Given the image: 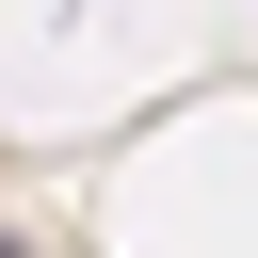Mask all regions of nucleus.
Wrapping results in <instances>:
<instances>
[{
	"label": "nucleus",
	"instance_id": "obj_1",
	"mask_svg": "<svg viewBox=\"0 0 258 258\" xmlns=\"http://www.w3.org/2000/svg\"><path fill=\"white\" fill-rule=\"evenodd\" d=\"M0 258H32V242H16V226H0Z\"/></svg>",
	"mask_w": 258,
	"mask_h": 258
}]
</instances>
